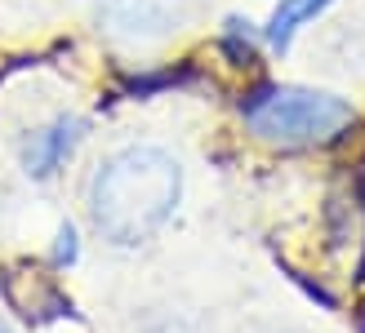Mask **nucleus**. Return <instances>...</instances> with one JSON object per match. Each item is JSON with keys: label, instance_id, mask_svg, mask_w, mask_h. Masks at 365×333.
Segmentation results:
<instances>
[{"label": "nucleus", "instance_id": "nucleus-2", "mask_svg": "<svg viewBox=\"0 0 365 333\" xmlns=\"http://www.w3.org/2000/svg\"><path fill=\"white\" fill-rule=\"evenodd\" d=\"M245 125L267 142H330L339 129L352 125V107L312 89H259L245 102Z\"/></svg>", "mask_w": 365, "mask_h": 333}, {"label": "nucleus", "instance_id": "nucleus-5", "mask_svg": "<svg viewBox=\"0 0 365 333\" xmlns=\"http://www.w3.org/2000/svg\"><path fill=\"white\" fill-rule=\"evenodd\" d=\"M330 0H281V9L272 14V27H267V41L285 49L289 45V36L299 31V23H307V18H317Z\"/></svg>", "mask_w": 365, "mask_h": 333}, {"label": "nucleus", "instance_id": "nucleus-3", "mask_svg": "<svg viewBox=\"0 0 365 333\" xmlns=\"http://www.w3.org/2000/svg\"><path fill=\"white\" fill-rule=\"evenodd\" d=\"M192 0H98V23L120 45H156L182 31Z\"/></svg>", "mask_w": 365, "mask_h": 333}, {"label": "nucleus", "instance_id": "nucleus-6", "mask_svg": "<svg viewBox=\"0 0 365 333\" xmlns=\"http://www.w3.org/2000/svg\"><path fill=\"white\" fill-rule=\"evenodd\" d=\"M0 333H9V329H5V324H0Z\"/></svg>", "mask_w": 365, "mask_h": 333}, {"label": "nucleus", "instance_id": "nucleus-4", "mask_svg": "<svg viewBox=\"0 0 365 333\" xmlns=\"http://www.w3.org/2000/svg\"><path fill=\"white\" fill-rule=\"evenodd\" d=\"M76 142H81V120H53L49 129L31 134V142H27V174L49 178L71 156V147H76Z\"/></svg>", "mask_w": 365, "mask_h": 333}, {"label": "nucleus", "instance_id": "nucleus-1", "mask_svg": "<svg viewBox=\"0 0 365 333\" xmlns=\"http://www.w3.org/2000/svg\"><path fill=\"white\" fill-rule=\"evenodd\" d=\"M178 187L182 174L174 156L156 152V147H130L107 160L89 187L94 227L116 245H138L174 213Z\"/></svg>", "mask_w": 365, "mask_h": 333}]
</instances>
